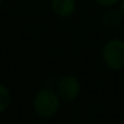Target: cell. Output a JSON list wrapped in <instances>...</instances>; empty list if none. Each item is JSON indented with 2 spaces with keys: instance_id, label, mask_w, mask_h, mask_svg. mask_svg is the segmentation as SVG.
Returning <instances> with one entry per match:
<instances>
[{
  "instance_id": "5b68a950",
  "label": "cell",
  "mask_w": 124,
  "mask_h": 124,
  "mask_svg": "<svg viewBox=\"0 0 124 124\" xmlns=\"http://www.w3.org/2000/svg\"><path fill=\"white\" fill-rule=\"evenodd\" d=\"M123 13L121 10H110L107 11L105 15H104V18H102V22L106 27L108 28H115V27H118L121 23H122V19H123Z\"/></svg>"
},
{
  "instance_id": "9c48e42d",
  "label": "cell",
  "mask_w": 124,
  "mask_h": 124,
  "mask_svg": "<svg viewBox=\"0 0 124 124\" xmlns=\"http://www.w3.org/2000/svg\"><path fill=\"white\" fill-rule=\"evenodd\" d=\"M33 124H45V123H40V122H38V123H33Z\"/></svg>"
},
{
  "instance_id": "7a4b0ae2",
  "label": "cell",
  "mask_w": 124,
  "mask_h": 124,
  "mask_svg": "<svg viewBox=\"0 0 124 124\" xmlns=\"http://www.w3.org/2000/svg\"><path fill=\"white\" fill-rule=\"evenodd\" d=\"M102 58L105 64L112 70H121L124 68V41L113 39L105 43L102 49Z\"/></svg>"
},
{
  "instance_id": "3957f363",
  "label": "cell",
  "mask_w": 124,
  "mask_h": 124,
  "mask_svg": "<svg viewBox=\"0 0 124 124\" xmlns=\"http://www.w3.org/2000/svg\"><path fill=\"white\" fill-rule=\"evenodd\" d=\"M80 89H81V85L76 77L64 76L58 83L57 93H58L60 100H63L65 102H71L78 96Z\"/></svg>"
},
{
  "instance_id": "52a82bcc",
  "label": "cell",
  "mask_w": 124,
  "mask_h": 124,
  "mask_svg": "<svg viewBox=\"0 0 124 124\" xmlns=\"http://www.w3.org/2000/svg\"><path fill=\"white\" fill-rule=\"evenodd\" d=\"M99 6H102V7H112L115 6L116 4H118L121 0H94Z\"/></svg>"
},
{
  "instance_id": "30bf717a",
  "label": "cell",
  "mask_w": 124,
  "mask_h": 124,
  "mask_svg": "<svg viewBox=\"0 0 124 124\" xmlns=\"http://www.w3.org/2000/svg\"><path fill=\"white\" fill-rule=\"evenodd\" d=\"M1 2H2V0H0V5H1Z\"/></svg>"
},
{
  "instance_id": "277c9868",
  "label": "cell",
  "mask_w": 124,
  "mask_h": 124,
  "mask_svg": "<svg viewBox=\"0 0 124 124\" xmlns=\"http://www.w3.org/2000/svg\"><path fill=\"white\" fill-rule=\"evenodd\" d=\"M51 7L60 18H68L76 10V0H51Z\"/></svg>"
},
{
  "instance_id": "8992f818",
  "label": "cell",
  "mask_w": 124,
  "mask_h": 124,
  "mask_svg": "<svg viewBox=\"0 0 124 124\" xmlns=\"http://www.w3.org/2000/svg\"><path fill=\"white\" fill-rule=\"evenodd\" d=\"M10 102H11V94L8 89L5 85L0 84V113L7 110V107L10 106Z\"/></svg>"
},
{
  "instance_id": "6da1fadb",
  "label": "cell",
  "mask_w": 124,
  "mask_h": 124,
  "mask_svg": "<svg viewBox=\"0 0 124 124\" xmlns=\"http://www.w3.org/2000/svg\"><path fill=\"white\" fill-rule=\"evenodd\" d=\"M60 98L58 93L52 89H41L38 92L34 99V110L38 116L41 118H51L53 117L60 106Z\"/></svg>"
},
{
  "instance_id": "ba28073f",
  "label": "cell",
  "mask_w": 124,
  "mask_h": 124,
  "mask_svg": "<svg viewBox=\"0 0 124 124\" xmlns=\"http://www.w3.org/2000/svg\"><path fill=\"white\" fill-rule=\"evenodd\" d=\"M119 10L122 11V13H123V16H124V0L119 1Z\"/></svg>"
}]
</instances>
